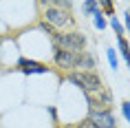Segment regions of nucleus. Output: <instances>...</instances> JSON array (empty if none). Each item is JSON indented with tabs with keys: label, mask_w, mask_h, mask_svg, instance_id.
<instances>
[{
	"label": "nucleus",
	"mask_w": 130,
	"mask_h": 128,
	"mask_svg": "<svg viewBox=\"0 0 130 128\" xmlns=\"http://www.w3.org/2000/svg\"><path fill=\"white\" fill-rule=\"evenodd\" d=\"M66 80L73 82L84 95H93V93L104 91V82L95 71H71L66 75Z\"/></svg>",
	"instance_id": "nucleus-1"
},
{
	"label": "nucleus",
	"mask_w": 130,
	"mask_h": 128,
	"mask_svg": "<svg viewBox=\"0 0 130 128\" xmlns=\"http://www.w3.org/2000/svg\"><path fill=\"white\" fill-rule=\"evenodd\" d=\"M53 40V47H60L64 51H71V53H82L86 51V35L79 33V31H69V33H57L51 38Z\"/></svg>",
	"instance_id": "nucleus-2"
},
{
	"label": "nucleus",
	"mask_w": 130,
	"mask_h": 128,
	"mask_svg": "<svg viewBox=\"0 0 130 128\" xmlns=\"http://www.w3.org/2000/svg\"><path fill=\"white\" fill-rule=\"evenodd\" d=\"M88 121L95 128H117V119L110 108H102V110H88Z\"/></svg>",
	"instance_id": "nucleus-3"
},
{
	"label": "nucleus",
	"mask_w": 130,
	"mask_h": 128,
	"mask_svg": "<svg viewBox=\"0 0 130 128\" xmlns=\"http://www.w3.org/2000/svg\"><path fill=\"white\" fill-rule=\"evenodd\" d=\"M44 22H48L51 27H69V24H73V18H71V13H66L64 9H57V7H46V11H44Z\"/></svg>",
	"instance_id": "nucleus-4"
},
{
	"label": "nucleus",
	"mask_w": 130,
	"mask_h": 128,
	"mask_svg": "<svg viewBox=\"0 0 130 128\" xmlns=\"http://www.w3.org/2000/svg\"><path fill=\"white\" fill-rule=\"evenodd\" d=\"M95 55L90 51H82V53H75V60H73V68H79V71H93L95 68Z\"/></svg>",
	"instance_id": "nucleus-5"
},
{
	"label": "nucleus",
	"mask_w": 130,
	"mask_h": 128,
	"mask_svg": "<svg viewBox=\"0 0 130 128\" xmlns=\"http://www.w3.org/2000/svg\"><path fill=\"white\" fill-rule=\"evenodd\" d=\"M53 60L60 68H73V60H75V53L71 51H64L60 47H53Z\"/></svg>",
	"instance_id": "nucleus-6"
},
{
	"label": "nucleus",
	"mask_w": 130,
	"mask_h": 128,
	"mask_svg": "<svg viewBox=\"0 0 130 128\" xmlns=\"http://www.w3.org/2000/svg\"><path fill=\"white\" fill-rule=\"evenodd\" d=\"M18 68H20L22 73H27V75H31V73H46V71H48L42 62L27 60V58H20V60H18Z\"/></svg>",
	"instance_id": "nucleus-7"
},
{
	"label": "nucleus",
	"mask_w": 130,
	"mask_h": 128,
	"mask_svg": "<svg viewBox=\"0 0 130 128\" xmlns=\"http://www.w3.org/2000/svg\"><path fill=\"white\" fill-rule=\"evenodd\" d=\"M117 44H119V51H121L123 60H126V64H128V68H130V47H128V40H126L123 35H117Z\"/></svg>",
	"instance_id": "nucleus-8"
},
{
	"label": "nucleus",
	"mask_w": 130,
	"mask_h": 128,
	"mask_svg": "<svg viewBox=\"0 0 130 128\" xmlns=\"http://www.w3.org/2000/svg\"><path fill=\"white\" fill-rule=\"evenodd\" d=\"M82 9H84V13L86 16H95L97 11H99V2H95V0H86L82 5Z\"/></svg>",
	"instance_id": "nucleus-9"
},
{
	"label": "nucleus",
	"mask_w": 130,
	"mask_h": 128,
	"mask_svg": "<svg viewBox=\"0 0 130 128\" xmlns=\"http://www.w3.org/2000/svg\"><path fill=\"white\" fill-rule=\"evenodd\" d=\"M99 7L106 11V16L115 18V7H112V2H110V0H102V2H99Z\"/></svg>",
	"instance_id": "nucleus-10"
},
{
	"label": "nucleus",
	"mask_w": 130,
	"mask_h": 128,
	"mask_svg": "<svg viewBox=\"0 0 130 128\" xmlns=\"http://www.w3.org/2000/svg\"><path fill=\"white\" fill-rule=\"evenodd\" d=\"M93 18H95V27L99 29V31H104V29H106V18H104V13H102V11H97Z\"/></svg>",
	"instance_id": "nucleus-11"
},
{
	"label": "nucleus",
	"mask_w": 130,
	"mask_h": 128,
	"mask_svg": "<svg viewBox=\"0 0 130 128\" xmlns=\"http://www.w3.org/2000/svg\"><path fill=\"white\" fill-rule=\"evenodd\" d=\"M110 27L117 31V35H123V24L119 22V18H110Z\"/></svg>",
	"instance_id": "nucleus-12"
},
{
	"label": "nucleus",
	"mask_w": 130,
	"mask_h": 128,
	"mask_svg": "<svg viewBox=\"0 0 130 128\" xmlns=\"http://www.w3.org/2000/svg\"><path fill=\"white\" fill-rule=\"evenodd\" d=\"M106 55H108V62H110V66H112V68H117V53L112 51V49H108V51H106Z\"/></svg>",
	"instance_id": "nucleus-13"
},
{
	"label": "nucleus",
	"mask_w": 130,
	"mask_h": 128,
	"mask_svg": "<svg viewBox=\"0 0 130 128\" xmlns=\"http://www.w3.org/2000/svg\"><path fill=\"white\" fill-rule=\"evenodd\" d=\"M40 29H42V31H44V33H48V35H51V38H53V35H55V29L51 27L48 22H42V24H40Z\"/></svg>",
	"instance_id": "nucleus-14"
},
{
	"label": "nucleus",
	"mask_w": 130,
	"mask_h": 128,
	"mask_svg": "<svg viewBox=\"0 0 130 128\" xmlns=\"http://www.w3.org/2000/svg\"><path fill=\"white\" fill-rule=\"evenodd\" d=\"M121 113H123V117L130 121V102H123L121 104Z\"/></svg>",
	"instance_id": "nucleus-15"
},
{
	"label": "nucleus",
	"mask_w": 130,
	"mask_h": 128,
	"mask_svg": "<svg viewBox=\"0 0 130 128\" xmlns=\"http://www.w3.org/2000/svg\"><path fill=\"white\" fill-rule=\"evenodd\" d=\"M55 7H57V9H64V11H66V9L73 7V2H69V0H60V2H55Z\"/></svg>",
	"instance_id": "nucleus-16"
},
{
	"label": "nucleus",
	"mask_w": 130,
	"mask_h": 128,
	"mask_svg": "<svg viewBox=\"0 0 130 128\" xmlns=\"http://www.w3.org/2000/svg\"><path fill=\"white\" fill-rule=\"evenodd\" d=\"M48 113H51V117H53V119H57V113H55V108H53V106L48 108Z\"/></svg>",
	"instance_id": "nucleus-17"
},
{
	"label": "nucleus",
	"mask_w": 130,
	"mask_h": 128,
	"mask_svg": "<svg viewBox=\"0 0 130 128\" xmlns=\"http://www.w3.org/2000/svg\"><path fill=\"white\" fill-rule=\"evenodd\" d=\"M126 29L130 31V13H126Z\"/></svg>",
	"instance_id": "nucleus-18"
},
{
	"label": "nucleus",
	"mask_w": 130,
	"mask_h": 128,
	"mask_svg": "<svg viewBox=\"0 0 130 128\" xmlns=\"http://www.w3.org/2000/svg\"><path fill=\"white\" fill-rule=\"evenodd\" d=\"M128 13H130V11H128Z\"/></svg>",
	"instance_id": "nucleus-19"
}]
</instances>
